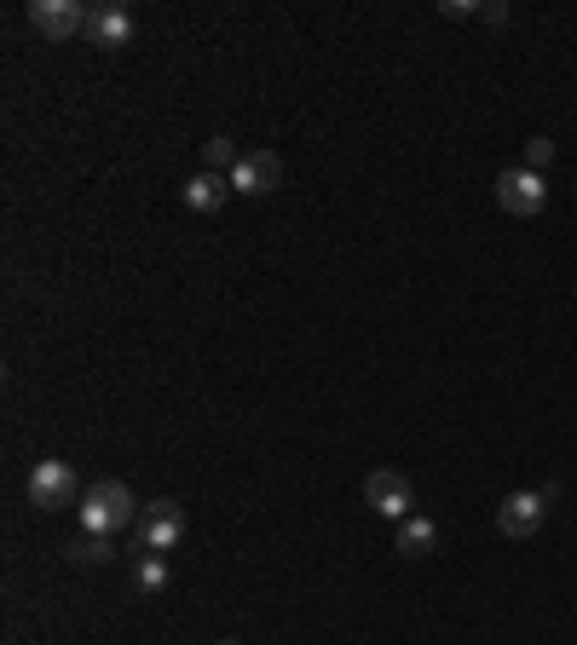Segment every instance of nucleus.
Segmentation results:
<instances>
[{"mask_svg": "<svg viewBox=\"0 0 577 645\" xmlns=\"http://www.w3.org/2000/svg\"><path fill=\"white\" fill-rule=\"evenodd\" d=\"M480 18H485V23H509V7L496 0V7H480Z\"/></svg>", "mask_w": 577, "mask_h": 645, "instance_id": "nucleus-16", "label": "nucleus"}, {"mask_svg": "<svg viewBox=\"0 0 577 645\" xmlns=\"http://www.w3.org/2000/svg\"><path fill=\"white\" fill-rule=\"evenodd\" d=\"M75 496H87L82 484H75V473L64 467V461H35L30 467V502L58 513V507H75Z\"/></svg>", "mask_w": 577, "mask_h": 645, "instance_id": "nucleus-4", "label": "nucleus"}, {"mask_svg": "<svg viewBox=\"0 0 577 645\" xmlns=\"http://www.w3.org/2000/svg\"><path fill=\"white\" fill-rule=\"evenodd\" d=\"M220 645H237V639H220Z\"/></svg>", "mask_w": 577, "mask_h": 645, "instance_id": "nucleus-17", "label": "nucleus"}, {"mask_svg": "<svg viewBox=\"0 0 577 645\" xmlns=\"http://www.w3.org/2000/svg\"><path fill=\"white\" fill-rule=\"evenodd\" d=\"M548 162H555V144H548V139H532V144H525V168H532V173H543Z\"/></svg>", "mask_w": 577, "mask_h": 645, "instance_id": "nucleus-15", "label": "nucleus"}, {"mask_svg": "<svg viewBox=\"0 0 577 645\" xmlns=\"http://www.w3.org/2000/svg\"><path fill=\"white\" fill-rule=\"evenodd\" d=\"M284 185V162L271 150H243V162L232 168V191L237 196H266Z\"/></svg>", "mask_w": 577, "mask_h": 645, "instance_id": "nucleus-7", "label": "nucleus"}, {"mask_svg": "<svg viewBox=\"0 0 577 645\" xmlns=\"http://www.w3.org/2000/svg\"><path fill=\"white\" fill-rule=\"evenodd\" d=\"M70 559H75V565H110L116 548H110V536H75V541H70Z\"/></svg>", "mask_w": 577, "mask_h": 645, "instance_id": "nucleus-13", "label": "nucleus"}, {"mask_svg": "<svg viewBox=\"0 0 577 645\" xmlns=\"http://www.w3.org/2000/svg\"><path fill=\"white\" fill-rule=\"evenodd\" d=\"M364 502H370L375 513H387V519H410L416 490H410V479H405V473L382 467V473H370V479H364Z\"/></svg>", "mask_w": 577, "mask_h": 645, "instance_id": "nucleus-6", "label": "nucleus"}, {"mask_svg": "<svg viewBox=\"0 0 577 645\" xmlns=\"http://www.w3.org/2000/svg\"><path fill=\"white\" fill-rule=\"evenodd\" d=\"M543 519H548L543 490H514V496L496 502V530H503L509 541H525L532 530H543Z\"/></svg>", "mask_w": 577, "mask_h": 645, "instance_id": "nucleus-5", "label": "nucleus"}, {"mask_svg": "<svg viewBox=\"0 0 577 645\" xmlns=\"http://www.w3.org/2000/svg\"><path fill=\"white\" fill-rule=\"evenodd\" d=\"M434 548H439V525L434 519H421V513L398 519V553H405V559H421V553H434Z\"/></svg>", "mask_w": 577, "mask_h": 645, "instance_id": "nucleus-11", "label": "nucleus"}, {"mask_svg": "<svg viewBox=\"0 0 577 645\" xmlns=\"http://www.w3.org/2000/svg\"><path fill=\"white\" fill-rule=\"evenodd\" d=\"M180 536H185V507L180 502H150V507H139V525H133V541L145 553H173L180 548Z\"/></svg>", "mask_w": 577, "mask_h": 645, "instance_id": "nucleus-2", "label": "nucleus"}, {"mask_svg": "<svg viewBox=\"0 0 577 645\" xmlns=\"http://www.w3.org/2000/svg\"><path fill=\"white\" fill-rule=\"evenodd\" d=\"M232 196H237V191H232V179H225V173H209V168H203V173L185 179V208H191V214H220Z\"/></svg>", "mask_w": 577, "mask_h": 645, "instance_id": "nucleus-9", "label": "nucleus"}, {"mask_svg": "<svg viewBox=\"0 0 577 645\" xmlns=\"http://www.w3.org/2000/svg\"><path fill=\"white\" fill-rule=\"evenodd\" d=\"M30 23L46 35V41H70L87 30V12L75 0H30Z\"/></svg>", "mask_w": 577, "mask_h": 645, "instance_id": "nucleus-8", "label": "nucleus"}, {"mask_svg": "<svg viewBox=\"0 0 577 645\" xmlns=\"http://www.w3.org/2000/svg\"><path fill=\"white\" fill-rule=\"evenodd\" d=\"M168 588V559L162 553H145L139 559V593H162Z\"/></svg>", "mask_w": 577, "mask_h": 645, "instance_id": "nucleus-14", "label": "nucleus"}, {"mask_svg": "<svg viewBox=\"0 0 577 645\" xmlns=\"http://www.w3.org/2000/svg\"><path fill=\"white\" fill-rule=\"evenodd\" d=\"M496 202H503L514 219L543 214V202H548L543 173H532V168H503V173H496Z\"/></svg>", "mask_w": 577, "mask_h": 645, "instance_id": "nucleus-3", "label": "nucleus"}, {"mask_svg": "<svg viewBox=\"0 0 577 645\" xmlns=\"http://www.w3.org/2000/svg\"><path fill=\"white\" fill-rule=\"evenodd\" d=\"M133 525H139V502H133L128 484L121 479L87 484V496H82V530L87 536H116V530H133Z\"/></svg>", "mask_w": 577, "mask_h": 645, "instance_id": "nucleus-1", "label": "nucleus"}, {"mask_svg": "<svg viewBox=\"0 0 577 645\" xmlns=\"http://www.w3.org/2000/svg\"><path fill=\"white\" fill-rule=\"evenodd\" d=\"M87 41L93 46H128L133 41V12L128 7H93L87 12Z\"/></svg>", "mask_w": 577, "mask_h": 645, "instance_id": "nucleus-10", "label": "nucleus"}, {"mask_svg": "<svg viewBox=\"0 0 577 645\" xmlns=\"http://www.w3.org/2000/svg\"><path fill=\"white\" fill-rule=\"evenodd\" d=\"M243 162V150H237V139H225V133H214L209 144H203V168L209 173H225V179H232V168Z\"/></svg>", "mask_w": 577, "mask_h": 645, "instance_id": "nucleus-12", "label": "nucleus"}]
</instances>
